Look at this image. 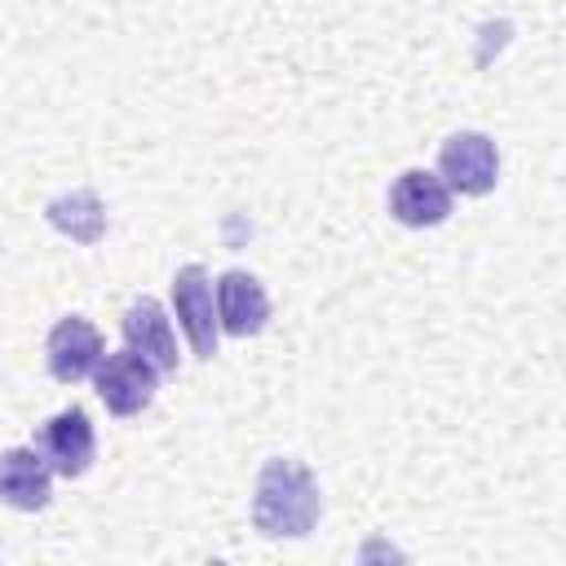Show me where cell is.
Returning <instances> with one entry per match:
<instances>
[{
  "label": "cell",
  "mask_w": 566,
  "mask_h": 566,
  "mask_svg": "<svg viewBox=\"0 0 566 566\" xmlns=\"http://www.w3.org/2000/svg\"><path fill=\"white\" fill-rule=\"evenodd\" d=\"M323 513L318 482L296 460H265L252 495V522L261 535H310Z\"/></svg>",
  "instance_id": "obj_1"
},
{
  "label": "cell",
  "mask_w": 566,
  "mask_h": 566,
  "mask_svg": "<svg viewBox=\"0 0 566 566\" xmlns=\"http://www.w3.org/2000/svg\"><path fill=\"white\" fill-rule=\"evenodd\" d=\"M93 385H97V398L106 402L111 416H137L155 402V389H159V371L133 354L128 345L115 349V354H102L97 367H93Z\"/></svg>",
  "instance_id": "obj_2"
},
{
  "label": "cell",
  "mask_w": 566,
  "mask_h": 566,
  "mask_svg": "<svg viewBox=\"0 0 566 566\" xmlns=\"http://www.w3.org/2000/svg\"><path fill=\"white\" fill-rule=\"evenodd\" d=\"M44 464L57 473V478H80L88 473L93 464V451H97V433H93V420L84 407H66L57 416H49L40 429H35V442H31Z\"/></svg>",
  "instance_id": "obj_3"
},
{
  "label": "cell",
  "mask_w": 566,
  "mask_h": 566,
  "mask_svg": "<svg viewBox=\"0 0 566 566\" xmlns=\"http://www.w3.org/2000/svg\"><path fill=\"white\" fill-rule=\"evenodd\" d=\"M438 177L451 195H486L500 177V150L486 133H451L438 150Z\"/></svg>",
  "instance_id": "obj_4"
},
{
  "label": "cell",
  "mask_w": 566,
  "mask_h": 566,
  "mask_svg": "<svg viewBox=\"0 0 566 566\" xmlns=\"http://www.w3.org/2000/svg\"><path fill=\"white\" fill-rule=\"evenodd\" d=\"M172 314L195 349V358H212L217 354V301H212V279L203 265H181L172 279Z\"/></svg>",
  "instance_id": "obj_5"
},
{
  "label": "cell",
  "mask_w": 566,
  "mask_h": 566,
  "mask_svg": "<svg viewBox=\"0 0 566 566\" xmlns=\"http://www.w3.org/2000/svg\"><path fill=\"white\" fill-rule=\"evenodd\" d=\"M389 212L394 221L411 226V230H424V226H438L451 217V190L438 172H424V168H407L394 186H389Z\"/></svg>",
  "instance_id": "obj_6"
},
{
  "label": "cell",
  "mask_w": 566,
  "mask_h": 566,
  "mask_svg": "<svg viewBox=\"0 0 566 566\" xmlns=\"http://www.w3.org/2000/svg\"><path fill=\"white\" fill-rule=\"evenodd\" d=\"M44 354H49V371H53V380L75 385V380L93 376V367H97V358H102L106 349H102V332H97L88 318L71 314V318H62V323L49 332Z\"/></svg>",
  "instance_id": "obj_7"
},
{
  "label": "cell",
  "mask_w": 566,
  "mask_h": 566,
  "mask_svg": "<svg viewBox=\"0 0 566 566\" xmlns=\"http://www.w3.org/2000/svg\"><path fill=\"white\" fill-rule=\"evenodd\" d=\"M212 301H217V327L230 336H256L270 318L265 287L243 270H226L212 287Z\"/></svg>",
  "instance_id": "obj_8"
},
{
  "label": "cell",
  "mask_w": 566,
  "mask_h": 566,
  "mask_svg": "<svg viewBox=\"0 0 566 566\" xmlns=\"http://www.w3.org/2000/svg\"><path fill=\"white\" fill-rule=\"evenodd\" d=\"M124 345L133 354H142L159 376L177 371V336H172V323L159 301L142 296L124 310Z\"/></svg>",
  "instance_id": "obj_9"
},
{
  "label": "cell",
  "mask_w": 566,
  "mask_h": 566,
  "mask_svg": "<svg viewBox=\"0 0 566 566\" xmlns=\"http://www.w3.org/2000/svg\"><path fill=\"white\" fill-rule=\"evenodd\" d=\"M49 495H53V469L44 464V455L35 447L0 451V500L4 504L35 513L49 504Z\"/></svg>",
  "instance_id": "obj_10"
},
{
  "label": "cell",
  "mask_w": 566,
  "mask_h": 566,
  "mask_svg": "<svg viewBox=\"0 0 566 566\" xmlns=\"http://www.w3.org/2000/svg\"><path fill=\"white\" fill-rule=\"evenodd\" d=\"M49 221H53L57 230H66L71 239H80V243H93V239L102 234V208H97V199H93L88 190L49 203Z\"/></svg>",
  "instance_id": "obj_11"
}]
</instances>
